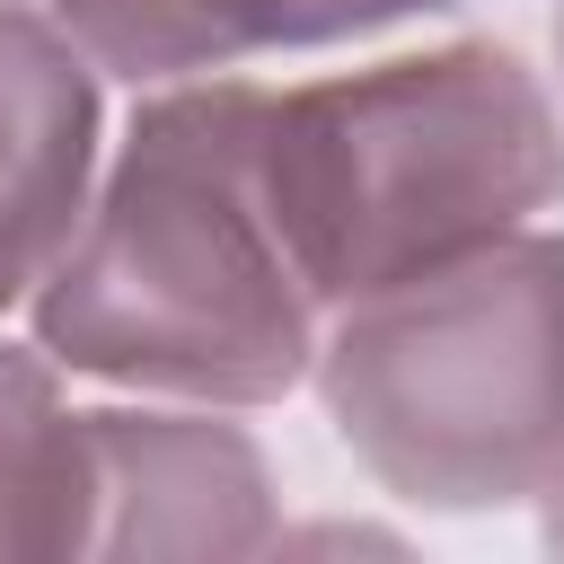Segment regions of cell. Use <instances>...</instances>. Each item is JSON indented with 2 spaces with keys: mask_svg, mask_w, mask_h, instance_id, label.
<instances>
[{
  "mask_svg": "<svg viewBox=\"0 0 564 564\" xmlns=\"http://www.w3.org/2000/svg\"><path fill=\"white\" fill-rule=\"evenodd\" d=\"M35 344L62 370L194 405H273L317 370V291L256 185L247 79H167L132 115L35 282Z\"/></svg>",
  "mask_w": 564,
  "mask_h": 564,
  "instance_id": "1",
  "label": "cell"
},
{
  "mask_svg": "<svg viewBox=\"0 0 564 564\" xmlns=\"http://www.w3.org/2000/svg\"><path fill=\"white\" fill-rule=\"evenodd\" d=\"M256 185L317 308H352L529 229L564 194V115L511 44L397 53L256 88Z\"/></svg>",
  "mask_w": 564,
  "mask_h": 564,
  "instance_id": "2",
  "label": "cell"
},
{
  "mask_svg": "<svg viewBox=\"0 0 564 564\" xmlns=\"http://www.w3.org/2000/svg\"><path fill=\"white\" fill-rule=\"evenodd\" d=\"M308 379L388 494L423 511L538 502L564 476V229H511L352 300Z\"/></svg>",
  "mask_w": 564,
  "mask_h": 564,
  "instance_id": "3",
  "label": "cell"
},
{
  "mask_svg": "<svg viewBox=\"0 0 564 564\" xmlns=\"http://www.w3.org/2000/svg\"><path fill=\"white\" fill-rule=\"evenodd\" d=\"M273 467L220 414L88 405V555H264Z\"/></svg>",
  "mask_w": 564,
  "mask_h": 564,
  "instance_id": "4",
  "label": "cell"
},
{
  "mask_svg": "<svg viewBox=\"0 0 564 564\" xmlns=\"http://www.w3.org/2000/svg\"><path fill=\"white\" fill-rule=\"evenodd\" d=\"M97 185V62L62 18L0 0V308L35 300Z\"/></svg>",
  "mask_w": 564,
  "mask_h": 564,
  "instance_id": "5",
  "label": "cell"
},
{
  "mask_svg": "<svg viewBox=\"0 0 564 564\" xmlns=\"http://www.w3.org/2000/svg\"><path fill=\"white\" fill-rule=\"evenodd\" d=\"M70 44L115 79H212L256 53L379 35L397 18H432V0H53Z\"/></svg>",
  "mask_w": 564,
  "mask_h": 564,
  "instance_id": "6",
  "label": "cell"
},
{
  "mask_svg": "<svg viewBox=\"0 0 564 564\" xmlns=\"http://www.w3.org/2000/svg\"><path fill=\"white\" fill-rule=\"evenodd\" d=\"M44 344H0V555H88V414Z\"/></svg>",
  "mask_w": 564,
  "mask_h": 564,
  "instance_id": "7",
  "label": "cell"
},
{
  "mask_svg": "<svg viewBox=\"0 0 564 564\" xmlns=\"http://www.w3.org/2000/svg\"><path fill=\"white\" fill-rule=\"evenodd\" d=\"M538 538H546V546L564 555V476H555V485L538 494Z\"/></svg>",
  "mask_w": 564,
  "mask_h": 564,
  "instance_id": "8",
  "label": "cell"
},
{
  "mask_svg": "<svg viewBox=\"0 0 564 564\" xmlns=\"http://www.w3.org/2000/svg\"><path fill=\"white\" fill-rule=\"evenodd\" d=\"M555 70H564V0H555Z\"/></svg>",
  "mask_w": 564,
  "mask_h": 564,
  "instance_id": "9",
  "label": "cell"
},
{
  "mask_svg": "<svg viewBox=\"0 0 564 564\" xmlns=\"http://www.w3.org/2000/svg\"><path fill=\"white\" fill-rule=\"evenodd\" d=\"M432 9H458V0H432Z\"/></svg>",
  "mask_w": 564,
  "mask_h": 564,
  "instance_id": "10",
  "label": "cell"
}]
</instances>
